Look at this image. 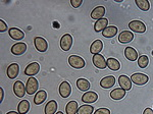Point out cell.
Returning <instances> with one entry per match:
<instances>
[{"mask_svg": "<svg viewBox=\"0 0 153 114\" xmlns=\"http://www.w3.org/2000/svg\"><path fill=\"white\" fill-rule=\"evenodd\" d=\"M118 84H120V87L125 90L126 92L130 91L132 89V81L129 76H120V78H118Z\"/></svg>", "mask_w": 153, "mask_h": 114, "instance_id": "4fadbf2b", "label": "cell"}, {"mask_svg": "<svg viewBox=\"0 0 153 114\" xmlns=\"http://www.w3.org/2000/svg\"><path fill=\"white\" fill-rule=\"evenodd\" d=\"M117 34V28L115 26H108L102 32L103 37H105V38H113Z\"/></svg>", "mask_w": 153, "mask_h": 114, "instance_id": "83f0119b", "label": "cell"}, {"mask_svg": "<svg viewBox=\"0 0 153 114\" xmlns=\"http://www.w3.org/2000/svg\"><path fill=\"white\" fill-rule=\"evenodd\" d=\"M57 108H58L57 102L55 100H50L46 104L44 112H45V114H55L56 111H57Z\"/></svg>", "mask_w": 153, "mask_h": 114, "instance_id": "7402d4cb", "label": "cell"}, {"mask_svg": "<svg viewBox=\"0 0 153 114\" xmlns=\"http://www.w3.org/2000/svg\"><path fill=\"white\" fill-rule=\"evenodd\" d=\"M126 92L125 90H123L122 88H117V89H113V90L110 92V97L113 100H120L126 96Z\"/></svg>", "mask_w": 153, "mask_h": 114, "instance_id": "603a6c76", "label": "cell"}, {"mask_svg": "<svg viewBox=\"0 0 153 114\" xmlns=\"http://www.w3.org/2000/svg\"><path fill=\"white\" fill-rule=\"evenodd\" d=\"M125 56H126V58L130 61H136L139 58V57H138L137 50H136L135 48H133V47H127V48H126Z\"/></svg>", "mask_w": 153, "mask_h": 114, "instance_id": "d6986e66", "label": "cell"}, {"mask_svg": "<svg viewBox=\"0 0 153 114\" xmlns=\"http://www.w3.org/2000/svg\"><path fill=\"white\" fill-rule=\"evenodd\" d=\"M10 51L13 55H22V54H24L27 51V44L24 43V42H18V43H16L11 47Z\"/></svg>", "mask_w": 153, "mask_h": 114, "instance_id": "9c48e42d", "label": "cell"}, {"mask_svg": "<svg viewBox=\"0 0 153 114\" xmlns=\"http://www.w3.org/2000/svg\"><path fill=\"white\" fill-rule=\"evenodd\" d=\"M83 1L82 0H71V5L74 7V8H79L81 5H82Z\"/></svg>", "mask_w": 153, "mask_h": 114, "instance_id": "d6a6232c", "label": "cell"}, {"mask_svg": "<svg viewBox=\"0 0 153 114\" xmlns=\"http://www.w3.org/2000/svg\"><path fill=\"white\" fill-rule=\"evenodd\" d=\"M53 28L59 29V28H60V26H59V24H58V23H56V21H54V23H53Z\"/></svg>", "mask_w": 153, "mask_h": 114, "instance_id": "74e56055", "label": "cell"}, {"mask_svg": "<svg viewBox=\"0 0 153 114\" xmlns=\"http://www.w3.org/2000/svg\"><path fill=\"white\" fill-rule=\"evenodd\" d=\"M136 5L142 11H148L150 9V2L147 0H136Z\"/></svg>", "mask_w": 153, "mask_h": 114, "instance_id": "f546056e", "label": "cell"}, {"mask_svg": "<svg viewBox=\"0 0 153 114\" xmlns=\"http://www.w3.org/2000/svg\"><path fill=\"white\" fill-rule=\"evenodd\" d=\"M105 7L104 6H96L92 11H91V17L95 21L103 19L105 14Z\"/></svg>", "mask_w": 153, "mask_h": 114, "instance_id": "e0dca14e", "label": "cell"}, {"mask_svg": "<svg viewBox=\"0 0 153 114\" xmlns=\"http://www.w3.org/2000/svg\"><path fill=\"white\" fill-rule=\"evenodd\" d=\"M93 111H94V107L89 104H85V105H82L79 107L78 113L76 114H92Z\"/></svg>", "mask_w": 153, "mask_h": 114, "instance_id": "4dcf8cb0", "label": "cell"}, {"mask_svg": "<svg viewBox=\"0 0 153 114\" xmlns=\"http://www.w3.org/2000/svg\"><path fill=\"white\" fill-rule=\"evenodd\" d=\"M13 92H14V95L19 98H23L27 93L26 90V86L24 85L23 81H16L13 85Z\"/></svg>", "mask_w": 153, "mask_h": 114, "instance_id": "8992f818", "label": "cell"}, {"mask_svg": "<svg viewBox=\"0 0 153 114\" xmlns=\"http://www.w3.org/2000/svg\"><path fill=\"white\" fill-rule=\"evenodd\" d=\"M92 61H93L94 66L98 69H105L106 67H107V64H106V60H105L104 56H102L101 54L93 55Z\"/></svg>", "mask_w": 153, "mask_h": 114, "instance_id": "52a82bcc", "label": "cell"}, {"mask_svg": "<svg viewBox=\"0 0 153 114\" xmlns=\"http://www.w3.org/2000/svg\"><path fill=\"white\" fill-rule=\"evenodd\" d=\"M134 39V34L130 31H123L118 35V41L123 44H127L133 41Z\"/></svg>", "mask_w": 153, "mask_h": 114, "instance_id": "2e32d148", "label": "cell"}, {"mask_svg": "<svg viewBox=\"0 0 153 114\" xmlns=\"http://www.w3.org/2000/svg\"><path fill=\"white\" fill-rule=\"evenodd\" d=\"M115 84V78L112 76H107L105 78H103L100 81V86L103 89H110L114 86Z\"/></svg>", "mask_w": 153, "mask_h": 114, "instance_id": "ac0fdd59", "label": "cell"}, {"mask_svg": "<svg viewBox=\"0 0 153 114\" xmlns=\"http://www.w3.org/2000/svg\"><path fill=\"white\" fill-rule=\"evenodd\" d=\"M102 49H103V43L101 40H95L90 46V52L93 54V55L100 54V52L102 51Z\"/></svg>", "mask_w": 153, "mask_h": 114, "instance_id": "44dd1931", "label": "cell"}, {"mask_svg": "<svg viewBox=\"0 0 153 114\" xmlns=\"http://www.w3.org/2000/svg\"><path fill=\"white\" fill-rule=\"evenodd\" d=\"M30 102L28 100H22L18 106V112L19 114H27L30 110Z\"/></svg>", "mask_w": 153, "mask_h": 114, "instance_id": "f1b7e54d", "label": "cell"}, {"mask_svg": "<svg viewBox=\"0 0 153 114\" xmlns=\"http://www.w3.org/2000/svg\"><path fill=\"white\" fill-rule=\"evenodd\" d=\"M34 45H35V48L39 52H45V51H47V49H48L47 41L44 38H42V37H36V38L34 39Z\"/></svg>", "mask_w": 153, "mask_h": 114, "instance_id": "ba28073f", "label": "cell"}, {"mask_svg": "<svg viewBox=\"0 0 153 114\" xmlns=\"http://www.w3.org/2000/svg\"><path fill=\"white\" fill-rule=\"evenodd\" d=\"M73 46V37L71 34H65L60 39V47L63 51L71 50Z\"/></svg>", "mask_w": 153, "mask_h": 114, "instance_id": "5b68a950", "label": "cell"}, {"mask_svg": "<svg viewBox=\"0 0 153 114\" xmlns=\"http://www.w3.org/2000/svg\"><path fill=\"white\" fill-rule=\"evenodd\" d=\"M68 63L73 68L75 69H82L86 65L85 60L81 56L78 55H71L68 57Z\"/></svg>", "mask_w": 153, "mask_h": 114, "instance_id": "6da1fadb", "label": "cell"}, {"mask_svg": "<svg viewBox=\"0 0 153 114\" xmlns=\"http://www.w3.org/2000/svg\"><path fill=\"white\" fill-rule=\"evenodd\" d=\"M108 27V19L103 17L101 19H98L96 21V23L94 24V30L96 33H100V32H103L104 30Z\"/></svg>", "mask_w": 153, "mask_h": 114, "instance_id": "ffe728a7", "label": "cell"}, {"mask_svg": "<svg viewBox=\"0 0 153 114\" xmlns=\"http://www.w3.org/2000/svg\"><path fill=\"white\" fill-rule=\"evenodd\" d=\"M129 28L132 32L138 34H143L146 32V26L141 21H132L129 23Z\"/></svg>", "mask_w": 153, "mask_h": 114, "instance_id": "277c9868", "label": "cell"}, {"mask_svg": "<svg viewBox=\"0 0 153 114\" xmlns=\"http://www.w3.org/2000/svg\"><path fill=\"white\" fill-rule=\"evenodd\" d=\"M106 64H107V67L112 71H117V70H120V61L115 58H112V57L111 58H108L107 60H106Z\"/></svg>", "mask_w": 153, "mask_h": 114, "instance_id": "cb8c5ba5", "label": "cell"}, {"mask_svg": "<svg viewBox=\"0 0 153 114\" xmlns=\"http://www.w3.org/2000/svg\"><path fill=\"white\" fill-rule=\"evenodd\" d=\"M59 94L62 98H68L71 94V86L68 81H62L59 86Z\"/></svg>", "mask_w": 153, "mask_h": 114, "instance_id": "30bf717a", "label": "cell"}, {"mask_svg": "<svg viewBox=\"0 0 153 114\" xmlns=\"http://www.w3.org/2000/svg\"><path fill=\"white\" fill-rule=\"evenodd\" d=\"M47 99V92L46 91H38L35 95V98H34V103L36 105H40L44 102V101Z\"/></svg>", "mask_w": 153, "mask_h": 114, "instance_id": "d4e9b609", "label": "cell"}, {"mask_svg": "<svg viewBox=\"0 0 153 114\" xmlns=\"http://www.w3.org/2000/svg\"><path fill=\"white\" fill-rule=\"evenodd\" d=\"M130 78H131V81H132V83L136 84L137 86H144V85H146L148 83V81H149V78H148L147 74H144L141 73H133Z\"/></svg>", "mask_w": 153, "mask_h": 114, "instance_id": "7a4b0ae2", "label": "cell"}, {"mask_svg": "<svg viewBox=\"0 0 153 114\" xmlns=\"http://www.w3.org/2000/svg\"><path fill=\"white\" fill-rule=\"evenodd\" d=\"M55 114H63V112H61V111H58V112H56Z\"/></svg>", "mask_w": 153, "mask_h": 114, "instance_id": "ab89813d", "label": "cell"}, {"mask_svg": "<svg viewBox=\"0 0 153 114\" xmlns=\"http://www.w3.org/2000/svg\"><path fill=\"white\" fill-rule=\"evenodd\" d=\"M90 81L86 78H79L76 81V87L80 91H83V92H88L89 89H90Z\"/></svg>", "mask_w": 153, "mask_h": 114, "instance_id": "484cf974", "label": "cell"}, {"mask_svg": "<svg viewBox=\"0 0 153 114\" xmlns=\"http://www.w3.org/2000/svg\"><path fill=\"white\" fill-rule=\"evenodd\" d=\"M79 110V105L76 101H70L65 106L66 114H76Z\"/></svg>", "mask_w": 153, "mask_h": 114, "instance_id": "4316f807", "label": "cell"}, {"mask_svg": "<svg viewBox=\"0 0 153 114\" xmlns=\"http://www.w3.org/2000/svg\"><path fill=\"white\" fill-rule=\"evenodd\" d=\"M3 98H4V90L2 88H0V102L3 101Z\"/></svg>", "mask_w": 153, "mask_h": 114, "instance_id": "8d00e7d4", "label": "cell"}, {"mask_svg": "<svg viewBox=\"0 0 153 114\" xmlns=\"http://www.w3.org/2000/svg\"><path fill=\"white\" fill-rule=\"evenodd\" d=\"M8 35L16 41H21L25 38V33L18 28H10L8 30Z\"/></svg>", "mask_w": 153, "mask_h": 114, "instance_id": "9a60e30c", "label": "cell"}, {"mask_svg": "<svg viewBox=\"0 0 153 114\" xmlns=\"http://www.w3.org/2000/svg\"><path fill=\"white\" fill-rule=\"evenodd\" d=\"M143 114H153V109L152 108H146L143 111Z\"/></svg>", "mask_w": 153, "mask_h": 114, "instance_id": "d590c367", "label": "cell"}, {"mask_svg": "<svg viewBox=\"0 0 153 114\" xmlns=\"http://www.w3.org/2000/svg\"><path fill=\"white\" fill-rule=\"evenodd\" d=\"M7 24L4 21H2V19H0V32L1 33H3V32H6V30H7Z\"/></svg>", "mask_w": 153, "mask_h": 114, "instance_id": "e575fe53", "label": "cell"}, {"mask_svg": "<svg viewBox=\"0 0 153 114\" xmlns=\"http://www.w3.org/2000/svg\"><path fill=\"white\" fill-rule=\"evenodd\" d=\"M6 114H19V112H16V111H9V112H7Z\"/></svg>", "mask_w": 153, "mask_h": 114, "instance_id": "f35d334b", "label": "cell"}, {"mask_svg": "<svg viewBox=\"0 0 153 114\" xmlns=\"http://www.w3.org/2000/svg\"><path fill=\"white\" fill-rule=\"evenodd\" d=\"M19 64L11 63L10 65L7 67L6 74H7V76H8V78H10V80H14V78H16V76H19Z\"/></svg>", "mask_w": 153, "mask_h": 114, "instance_id": "5bb4252c", "label": "cell"}, {"mask_svg": "<svg viewBox=\"0 0 153 114\" xmlns=\"http://www.w3.org/2000/svg\"><path fill=\"white\" fill-rule=\"evenodd\" d=\"M94 114H110V110L107 108H99L95 111Z\"/></svg>", "mask_w": 153, "mask_h": 114, "instance_id": "836d02e7", "label": "cell"}, {"mask_svg": "<svg viewBox=\"0 0 153 114\" xmlns=\"http://www.w3.org/2000/svg\"><path fill=\"white\" fill-rule=\"evenodd\" d=\"M149 64V58L146 55H142L138 58V65L141 68H146Z\"/></svg>", "mask_w": 153, "mask_h": 114, "instance_id": "1f68e13d", "label": "cell"}, {"mask_svg": "<svg viewBox=\"0 0 153 114\" xmlns=\"http://www.w3.org/2000/svg\"><path fill=\"white\" fill-rule=\"evenodd\" d=\"M98 100V95L96 92L93 91H88L85 92V94L82 96V101L86 104H91V103H95Z\"/></svg>", "mask_w": 153, "mask_h": 114, "instance_id": "8fae6325", "label": "cell"}, {"mask_svg": "<svg viewBox=\"0 0 153 114\" xmlns=\"http://www.w3.org/2000/svg\"><path fill=\"white\" fill-rule=\"evenodd\" d=\"M40 70V65L38 62H32L30 63L28 66L25 69V74L28 76H34Z\"/></svg>", "mask_w": 153, "mask_h": 114, "instance_id": "7c38bea8", "label": "cell"}, {"mask_svg": "<svg viewBox=\"0 0 153 114\" xmlns=\"http://www.w3.org/2000/svg\"><path fill=\"white\" fill-rule=\"evenodd\" d=\"M38 89H39L38 81H37L35 78H33V76H30L29 80L27 81V84H26L27 94H29V95H33V94H35L38 92Z\"/></svg>", "mask_w": 153, "mask_h": 114, "instance_id": "3957f363", "label": "cell"}]
</instances>
